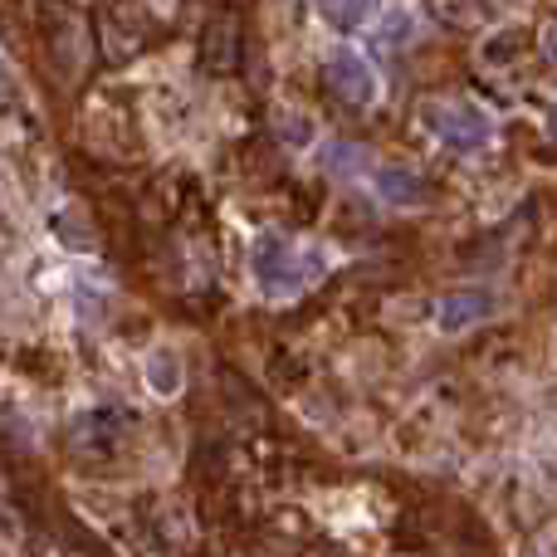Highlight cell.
Returning a JSON list of instances; mask_svg holds the SVG:
<instances>
[{"label": "cell", "mask_w": 557, "mask_h": 557, "mask_svg": "<svg viewBox=\"0 0 557 557\" xmlns=\"http://www.w3.org/2000/svg\"><path fill=\"white\" fill-rule=\"evenodd\" d=\"M362 162H367V157H362V147H357V143H327V152H323V166L333 176H352Z\"/></svg>", "instance_id": "52a82bcc"}, {"label": "cell", "mask_w": 557, "mask_h": 557, "mask_svg": "<svg viewBox=\"0 0 557 557\" xmlns=\"http://www.w3.org/2000/svg\"><path fill=\"white\" fill-rule=\"evenodd\" d=\"M548 127H553V137H557V108H553V117H548Z\"/></svg>", "instance_id": "7c38bea8"}, {"label": "cell", "mask_w": 557, "mask_h": 557, "mask_svg": "<svg viewBox=\"0 0 557 557\" xmlns=\"http://www.w3.org/2000/svg\"><path fill=\"white\" fill-rule=\"evenodd\" d=\"M143 372H147V382H152L157 396H176V392H182V362H176V352H166V347H157V352L147 357Z\"/></svg>", "instance_id": "8992f818"}, {"label": "cell", "mask_w": 557, "mask_h": 557, "mask_svg": "<svg viewBox=\"0 0 557 557\" xmlns=\"http://www.w3.org/2000/svg\"><path fill=\"white\" fill-rule=\"evenodd\" d=\"M372 186H376V196H382L386 206H401V211L425 206V182L411 172V166H376Z\"/></svg>", "instance_id": "5b68a950"}, {"label": "cell", "mask_w": 557, "mask_h": 557, "mask_svg": "<svg viewBox=\"0 0 557 557\" xmlns=\"http://www.w3.org/2000/svg\"><path fill=\"white\" fill-rule=\"evenodd\" d=\"M425 127H431L445 147H455V152H484V147L494 143L490 113L474 108V103H435V108H425Z\"/></svg>", "instance_id": "7a4b0ae2"}, {"label": "cell", "mask_w": 557, "mask_h": 557, "mask_svg": "<svg viewBox=\"0 0 557 557\" xmlns=\"http://www.w3.org/2000/svg\"><path fill=\"white\" fill-rule=\"evenodd\" d=\"M323 84L333 88L343 103H357V108H367L376 98V74L357 49H333V54L323 59Z\"/></svg>", "instance_id": "3957f363"}, {"label": "cell", "mask_w": 557, "mask_h": 557, "mask_svg": "<svg viewBox=\"0 0 557 557\" xmlns=\"http://www.w3.org/2000/svg\"><path fill=\"white\" fill-rule=\"evenodd\" d=\"M15 98H20V84H15V74H10V69L0 64V113H5V108H15Z\"/></svg>", "instance_id": "30bf717a"}, {"label": "cell", "mask_w": 557, "mask_h": 557, "mask_svg": "<svg viewBox=\"0 0 557 557\" xmlns=\"http://www.w3.org/2000/svg\"><path fill=\"white\" fill-rule=\"evenodd\" d=\"M494 308H499V298H494L490 288H455V294L441 298V308H435V323H441L445 337H460V333H470V327L490 323Z\"/></svg>", "instance_id": "277c9868"}, {"label": "cell", "mask_w": 557, "mask_h": 557, "mask_svg": "<svg viewBox=\"0 0 557 557\" xmlns=\"http://www.w3.org/2000/svg\"><path fill=\"white\" fill-rule=\"evenodd\" d=\"M278 137H284L288 147H308V143H313V123L288 113V117H278Z\"/></svg>", "instance_id": "9c48e42d"}, {"label": "cell", "mask_w": 557, "mask_h": 557, "mask_svg": "<svg viewBox=\"0 0 557 557\" xmlns=\"http://www.w3.org/2000/svg\"><path fill=\"white\" fill-rule=\"evenodd\" d=\"M543 54H548V64H557V25L543 29Z\"/></svg>", "instance_id": "8fae6325"}, {"label": "cell", "mask_w": 557, "mask_h": 557, "mask_svg": "<svg viewBox=\"0 0 557 557\" xmlns=\"http://www.w3.org/2000/svg\"><path fill=\"white\" fill-rule=\"evenodd\" d=\"M318 15H323L333 29H357V25H367L376 10H372V5H323Z\"/></svg>", "instance_id": "ba28073f"}, {"label": "cell", "mask_w": 557, "mask_h": 557, "mask_svg": "<svg viewBox=\"0 0 557 557\" xmlns=\"http://www.w3.org/2000/svg\"><path fill=\"white\" fill-rule=\"evenodd\" d=\"M250 264H255V284H260V294H270V298L304 294L308 278L318 274L313 270L318 255H304L294 240H288V235H278V231H264L260 240H255Z\"/></svg>", "instance_id": "6da1fadb"}]
</instances>
